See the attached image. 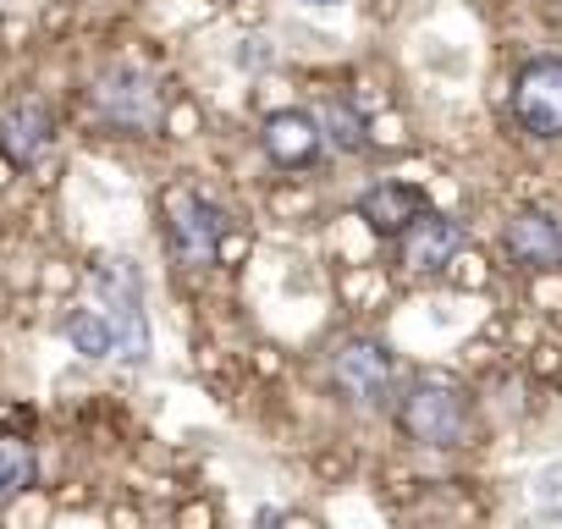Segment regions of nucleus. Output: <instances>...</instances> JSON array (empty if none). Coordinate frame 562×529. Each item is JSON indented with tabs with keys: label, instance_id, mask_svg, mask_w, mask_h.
Listing matches in <instances>:
<instances>
[{
	"label": "nucleus",
	"instance_id": "obj_1",
	"mask_svg": "<svg viewBox=\"0 0 562 529\" xmlns=\"http://www.w3.org/2000/svg\"><path fill=\"white\" fill-rule=\"evenodd\" d=\"M89 100H94V116H100L105 127L133 133V138H149V133H160V122H166L160 78H155V72H144V67H133V61L105 67V72L94 78Z\"/></svg>",
	"mask_w": 562,
	"mask_h": 529
},
{
	"label": "nucleus",
	"instance_id": "obj_2",
	"mask_svg": "<svg viewBox=\"0 0 562 529\" xmlns=\"http://www.w3.org/2000/svg\"><path fill=\"white\" fill-rule=\"evenodd\" d=\"M397 430L408 441H419V447H436V452L463 447V436H469V397H463V386L436 381V375L414 381L403 392V403H397Z\"/></svg>",
	"mask_w": 562,
	"mask_h": 529
},
{
	"label": "nucleus",
	"instance_id": "obj_3",
	"mask_svg": "<svg viewBox=\"0 0 562 529\" xmlns=\"http://www.w3.org/2000/svg\"><path fill=\"white\" fill-rule=\"evenodd\" d=\"M166 237H171L177 264H188V271H204V264L221 259L226 215H221V204H210L204 193L171 188V193H166Z\"/></svg>",
	"mask_w": 562,
	"mask_h": 529
},
{
	"label": "nucleus",
	"instance_id": "obj_4",
	"mask_svg": "<svg viewBox=\"0 0 562 529\" xmlns=\"http://www.w3.org/2000/svg\"><path fill=\"white\" fill-rule=\"evenodd\" d=\"M331 386L353 408H381L392 397V353L370 337H353L331 353Z\"/></svg>",
	"mask_w": 562,
	"mask_h": 529
},
{
	"label": "nucleus",
	"instance_id": "obj_5",
	"mask_svg": "<svg viewBox=\"0 0 562 529\" xmlns=\"http://www.w3.org/2000/svg\"><path fill=\"white\" fill-rule=\"evenodd\" d=\"M513 116L535 138H562V61L540 56L513 78Z\"/></svg>",
	"mask_w": 562,
	"mask_h": 529
},
{
	"label": "nucleus",
	"instance_id": "obj_6",
	"mask_svg": "<svg viewBox=\"0 0 562 529\" xmlns=\"http://www.w3.org/2000/svg\"><path fill=\"white\" fill-rule=\"evenodd\" d=\"M397 243H403V264H408L414 277H441L447 264L463 254V221L425 210Z\"/></svg>",
	"mask_w": 562,
	"mask_h": 529
},
{
	"label": "nucleus",
	"instance_id": "obj_7",
	"mask_svg": "<svg viewBox=\"0 0 562 529\" xmlns=\"http://www.w3.org/2000/svg\"><path fill=\"white\" fill-rule=\"evenodd\" d=\"M50 133H56V122H50L45 100L23 94L12 105H0V160L7 166H34L50 149Z\"/></svg>",
	"mask_w": 562,
	"mask_h": 529
},
{
	"label": "nucleus",
	"instance_id": "obj_8",
	"mask_svg": "<svg viewBox=\"0 0 562 529\" xmlns=\"http://www.w3.org/2000/svg\"><path fill=\"white\" fill-rule=\"evenodd\" d=\"M513 264H524V271H557L562 264V226L546 215V210H518L502 232Z\"/></svg>",
	"mask_w": 562,
	"mask_h": 529
},
{
	"label": "nucleus",
	"instance_id": "obj_9",
	"mask_svg": "<svg viewBox=\"0 0 562 529\" xmlns=\"http://www.w3.org/2000/svg\"><path fill=\"white\" fill-rule=\"evenodd\" d=\"M259 144H265V155H270L276 166L293 171V166H310V160L321 155L326 133H321V116H310V111H276V116H265Z\"/></svg>",
	"mask_w": 562,
	"mask_h": 529
},
{
	"label": "nucleus",
	"instance_id": "obj_10",
	"mask_svg": "<svg viewBox=\"0 0 562 529\" xmlns=\"http://www.w3.org/2000/svg\"><path fill=\"white\" fill-rule=\"evenodd\" d=\"M419 215H425V193H419L414 182H375V188L359 199V221H364L375 237H403Z\"/></svg>",
	"mask_w": 562,
	"mask_h": 529
},
{
	"label": "nucleus",
	"instance_id": "obj_11",
	"mask_svg": "<svg viewBox=\"0 0 562 529\" xmlns=\"http://www.w3.org/2000/svg\"><path fill=\"white\" fill-rule=\"evenodd\" d=\"M89 299L111 315V309H133L144 304V277H138V264L133 259H100L94 271H89Z\"/></svg>",
	"mask_w": 562,
	"mask_h": 529
},
{
	"label": "nucleus",
	"instance_id": "obj_12",
	"mask_svg": "<svg viewBox=\"0 0 562 529\" xmlns=\"http://www.w3.org/2000/svg\"><path fill=\"white\" fill-rule=\"evenodd\" d=\"M149 353H155V337H149V315H144V304H133V309H111V359L127 364V370H144Z\"/></svg>",
	"mask_w": 562,
	"mask_h": 529
},
{
	"label": "nucleus",
	"instance_id": "obj_13",
	"mask_svg": "<svg viewBox=\"0 0 562 529\" xmlns=\"http://www.w3.org/2000/svg\"><path fill=\"white\" fill-rule=\"evenodd\" d=\"M40 480V458L23 436H0V513Z\"/></svg>",
	"mask_w": 562,
	"mask_h": 529
},
{
	"label": "nucleus",
	"instance_id": "obj_14",
	"mask_svg": "<svg viewBox=\"0 0 562 529\" xmlns=\"http://www.w3.org/2000/svg\"><path fill=\"white\" fill-rule=\"evenodd\" d=\"M61 337L72 342V353H83V359H111V315L105 309H72L67 320H61Z\"/></svg>",
	"mask_w": 562,
	"mask_h": 529
},
{
	"label": "nucleus",
	"instance_id": "obj_15",
	"mask_svg": "<svg viewBox=\"0 0 562 529\" xmlns=\"http://www.w3.org/2000/svg\"><path fill=\"white\" fill-rule=\"evenodd\" d=\"M321 133H326V144H337L342 155H359V149H370V133H364V116L348 105V100H321Z\"/></svg>",
	"mask_w": 562,
	"mask_h": 529
},
{
	"label": "nucleus",
	"instance_id": "obj_16",
	"mask_svg": "<svg viewBox=\"0 0 562 529\" xmlns=\"http://www.w3.org/2000/svg\"><path fill=\"white\" fill-rule=\"evenodd\" d=\"M529 513L535 518H562V463H546L529 474Z\"/></svg>",
	"mask_w": 562,
	"mask_h": 529
},
{
	"label": "nucleus",
	"instance_id": "obj_17",
	"mask_svg": "<svg viewBox=\"0 0 562 529\" xmlns=\"http://www.w3.org/2000/svg\"><path fill=\"white\" fill-rule=\"evenodd\" d=\"M237 61H243V67H259V61H265V40H243Z\"/></svg>",
	"mask_w": 562,
	"mask_h": 529
},
{
	"label": "nucleus",
	"instance_id": "obj_18",
	"mask_svg": "<svg viewBox=\"0 0 562 529\" xmlns=\"http://www.w3.org/2000/svg\"><path fill=\"white\" fill-rule=\"evenodd\" d=\"M299 7H321V12H331V7H342V0H299Z\"/></svg>",
	"mask_w": 562,
	"mask_h": 529
}]
</instances>
